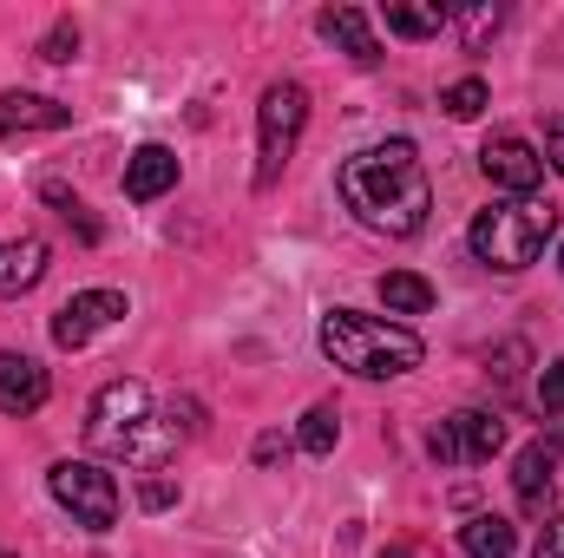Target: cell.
<instances>
[{"mask_svg": "<svg viewBox=\"0 0 564 558\" xmlns=\"http://www.w3.org/2000/svg\"><path fill=\"white\" fill-rule=\"evenodd\" d=\"M335 191H341V204L355 211V224H368L375 237H421L426 211H433L426 164L408 139L368 144V151L341 158Z\"/></svg>", "mask_w": 564, "mask_h": 558, "instance_id": "1", "label": "cell"}, {"mask_svg": "<svg viewBox=\"0 0 564 558\" xmlns=\"http://www.w3.org/2000/svg\"><path fill=\"white\" fill-rule=\"evenodd\" d=\"M322 355L361 382H394L408 368H421V335L408 322L388 315H361V309H328L322 315Z\"/></svg>", "mask_w": 564, "mask_h": 558, "instance_id": "2", "label": "cell"}, {"mask_svg": "<svg viewBox=\"0 0 564 558\" xmlns=\"http://www.w3.org/2000/svg\"><path fill=\"white\" fill-rule=\"evenodd\" d=\"M552 230H558V211H552V204H539V197H512V204L479 211L473 230H466V244H473V257H479L486 270L519 277V270H532V264L545 257V237H552Z\"/></svg>", "mask_w": 564, "mask_h": 558, "instance_id": "3", "label": "cell"}, {"mask_svg": "<svg viewBox=\"0 0 564 558\" xmlns=\"http://www.w3.org/2000/svg\"><path fill=\"white\" fill-rule=\"evenodd\" d=\"M86 440H93L99 453L132 460V466H158L177 433H151V395H144V382H106V388L93 395Z\"/></svg>", "mask_w": 564, "mask_h": 558, "instance_id": "4", "label": "cell"}, {"mask_svg": "<svg viewBox=\"0 0 564 558\" xmlns=\"http://www.w3.org/2000/svg\"><path fill=\"white\" fill-rule=\"evenodd\" d=\"M302 126H308V93H302L295 79H276V86L263 93V106H257V184H263V191L276 184L282 164L295 158Z\"/></svg>", "mask_w": 564, "mask_h": 558, "instance_id": "5", "label": "cell"}, {"mask_svg": "<svg viewBox=\"0 0 564 558\" xmlns=\"http://www.w3.org/2000/svg\"><path fill=\"white\" fill-rule=\"evenodd\" d=\"M46 486H53V500L73 513V526H86V533H112V526H119V486H112L106 466H93V460H59V466L46 473Z\"/></svg>", "mask_w": 564, "mask_h": 558, "instance_id": "6", "label": "cell"}, {"mask_svg": "<svg viewBox=\"0 0 564 558\" xmlns=\"http://www.w3.org/2000/svg\"><path fill=\"white\" fill-rule=\"evenodd\" d=\"M499 447H506V420L479 415V408L440 420V427H433V440H426V453H433L440 466H479V460H492Z\"/></svg>", "mask_w": 564, "mask_h": 558, "instance_id": "7", "label": "cell"}, {"mask_svg": "<svg viewBox=\"0 0 564 558\" xmlns=\"http://www.w3.org/2000/svg\"><path fill=\"white\" fill-rule=\"evenodd\" d=\"M479 171H486L499 191H512V197H532V191L545 184V158L519 139V132H499V139L479 144Z\"/></svg>", "mask_w": 564, "mask_h": 558, "instance_id": "8", "label": "cell"}, {"mask_svg": "<svg viewBox=\"0 0 564 558\" xmlns=\"http://www.w3.org/2000/svg\"><path fill=\"white\" fill-rule=\"evenodd\" d=\"M119 315H126V296H119V289H79V296L53 315V342H59V348H86V342H93L99 329H112Z\"/></svg>", "mask_w": 564, "mask_h": 558, "instance_id": "9", "label": "cell"}, {"mask_svg": "<svg viewBox=\"0 0 564 558\" xmlns=\"http://www.w3.org/2000/svg\"><path fill=\"white\" fill-rule=\"evenodd\" d=\"M46 395H53V382H46V368L33 362V355H13V348H0V415L26 420L46 408Z\"/></svg>", "mask_w": 564, "mask_h": 558, "instance_id": "10", "label": "cell"}, {"mask_svg": "<svg viewBox=\"0 0 564 558\" xmlns=\"http://www.w3.org/2000/svg\"><path fill=\"white\" fill-rule=\"evenodd\" d=\"M66 126H73V106L40 99V93H0V139H13V132H66Z\"/></svg>", "mask_w": 564, "mask_h": 558, "instance_id": "11", "label": "cell"}, {"mask_svg": "<svg viewBox=\"0 0 564 558\" xmlns=\"http://www.w3.org/2000/svg\"><path fill=\"white\" fill-rule=\"evenodd\" d=\"M171 184H177V151H171V144H139V151L126 158V197H132V204L164 197Z\"/></svg>", "mask_w": 564, "mask_h": 558, "instance_id": "12", "label": "cell"}, {"mask_svg": "<svg viewBox=\"0 0 564 558\" xmlns=\"http://www.w3.org/2000/svg\"><path fill=\"white\" fill-rule=\"evenodd\" d=\"M315 26H322V40H335L348 60H361V66H375V60H381V40H375V26H368V13H361V7H328Z\"/></svg>", "mask_w": 564, "mask_h": 558, "instance_id": "13", "label": "cell"}, {"mask_svg": "<svg viewBox=\"0 0 564 558\" xmlns=\"http://www.w3.org/2000/svg\"><path fill=\"white\" fill-rule=\"evenodd\" d=\"M552 473H558V440H532V447L519 453V473H512L525 513H545V500H552Z\"/></svg>", "mask_w": 564, "mask_h": 558, "instance_id": "14", "label": "cell"}, {"mask_svg": "<svg viewBox=\"0 0 564 558\" xmlns=\"http://www.w3.org/2000/svg\"><path fill=\"white\" fill-rule=\"evenodd\" d=\"M40 277H46V244H40V237L0 244V296H26Z\"/></svg>", "mask_w": 564, "mask_h": 558, "instance_id": "15", "label": "cell"}, {"mask_svg": "<svg viewBox=\"0 0 564 558\" xmlns=\"http://www.w3.org/2000/svg\"><path fill=\"white\" fill-rule=\"evenodd\" d=\"M459 546H466V558H512L519 552V526L499 519V513H479V519L459 526Z\"/></svg>", "mask_w": 564, "mask_h": 558, "instance_id": "16", "label": "cell"}, {"mask_svg": "<svg viewBox=\"0 0 564 558\" xmlns=\"http://www.w3.org/2000/svg\"><path fill=\"white\" fill-rule=\"evenodd\" d=\"M381 13H388V33H401V40H433L453 7H440V0H388Z\"/></svg>", "mask_w": 564, "mask_h": 558, "instance_id": "17", "label": "cell"}, {"mask_svg": "<svg viewBox=\"0 0 564 558\" xmlns=\"http://www.w3.org/2000/svg\"><path fill=\"white\" fill-rule=\"evenodd\" d=\"M499 20H506V7H492V0H473V7H453L446 13V26H459V46L466 53H486V40L499 33Z\"/></svg>", "mask_w": 564, "mask_h": 558, "instance_id": "18", "label": "cell"}, {"mask_svg": "<svg viewBox=\"0 0 564 558\" xmlns=\"http://www.w3.org/2000/svg\"><path fill=\"white\" fill-rule=\"evenodd\" d=\"M381 302H388L394 315H426V309H433V282L414 277V270H388V277H381Z\"/></svg>", "mask_w": 564, "mask_h": 558, "instance_id": "19", "label": "cell"}, {"mask_svg": "<svg viewBox=\"0 0 564 558\" xmlns=\"http://www.w3.org/2000/svg\"><path fill=\"white\" fill-rule=\"evenodd\" d=\"M335 440H341V420H335V408H308V415H302V433H295V447H302V453L328 460V453H335Z\"/></svg>", "mask_w": 564, "mask_h": 558, "instance_id": "20", "label": "cell"}, {"mask_svg": "<svg viewBox=\"0 0 564 558\" xmlns=\"http://www.w3.org/2000/svg\"><path fill=\"white\" fill-rule=\"evenodd\" d=\"M440 106H446V119H479L492 106V93H486V79H453L440 93Z\"/></svg>", "mask_w": 564, "mask_h": 558, "instance_id": "21", "label": "cell"}, {"mask_svg": "<svg viewBox=\"0 0 564 558\" xmlns=\"http://www.w3.org/2000/svg\"><path fill=\"white\" fill-rule=\"evenodd\" d=\"M40 197H46V204H53V211H59V217H66V224H73L86 244H99V224H93V211H86V204L66 191V184H53V178H46V184H40Z\"/></svg>", "mask_w": 564, "mask_h": 558, "instance_id": "22", "label": "cell"}, {"mask_svg": "<svg viewBox=\"0 0 564 558\" xmlns=\"http://www.w3.org/2000/svg\"><path fill=\"white\" fill-rule=\"evenodd\" d=\"M73 53H79V26H73V20H59V26H53V33L40 40V60H53V66H66Z\"/></svg>", "mask_w": 564, "mask_h": 558, "instance_id": "23", "label": "cell"}, {"mask_svg": "<svg viewBox=\"0 0 564 558\" xmlns=\"http://www.w3.org/2000/svg\"><path fill=\"white\" fill-rule=\"evenodd\" d=\"M539 408H545V415H564V362H545V375H539Z\"/></svg>", "mask_w": 564, "mask_h": 558, "instance_id": "24", "label": "cell"}, {"mask_svg": "<svg viewBox=\"0 0 564 558\" xmlns=\"http://www.w3.org/2000/svg\"><path fill=\"white\" fill-rule=\"evenodd\" d=\"M532 558H564V513H552V519L539 526V546H532Z\"/></svg>", "mask_w": 564, "mask_h": 558, "instance_id": "25", "label": "cell"}, {"mask_svg": "<svg viewBox=\"0 0 564 558\" xmlns=\"http://www.w3.org/2000/svg\"><path fill=\"white\" fill-rule=\"evenodd\" d=\"M539 158H545L552 171H564V112L558 119H545V151H539Z\"/></svg>", "mask_w": 564, "mask_h": 558, "instance_id": "26", "label": "cell"}, {"mask_svg": "<svg viewBox=\"0 0 564 558\" xmlns=\"http://www.w3.org/2000/svg\"><path fill=\"white\" fill-rule=\"evenodd\" d=\"M282 453H289V447H282V433H263V440H257V466H276Z\"/></svg>", "mask_w": 564, "mask_h": 558, "instance_id": "27", "label": "cell"}, {"mask_svg": "<svg viewBox=\"0 0 564 558\" xmlns=\"http://www.w3.org/2000/svg\"><path fill=\"white\" fill-rule=\"evenodd\" d=\"M171 500H177V493H171L164 480H151V486H144V506H171Z\"/></svg>", "mask_w": 564, "mask_h": 558, "instance_id": "28", "label": "cell"}, {"mask_svg": "<svg viewBox=\"0 0 564 558\" xmlns=\"http://www.w3.org/2000/svg\"><path fill=\"white\" fill-rule=\"evenodd\" d=\"M381 558H414V546H388Z\"/></svg>", "mask_w": 564, "mask_h": 558, "instance_id": "29", "label": "cell"}, {"mask_svg": "<svg viewBox=\"0 0 564 558\" xmlns=\"http://www.w3.org/2000/svg\"><path fill=\"white\" fill-rule=\"evenodd\" d=\"M0 558H13V552H0Z\"/></svg>", "mask_w": 564, "mask_h": 558, "instance_id": "30", "label": "cell"}, {"mask_svg": "<svg viewBox=\"0 0 564 558\" xmlns=\"http://www.w3.org/2000/svg\"><path fill=\"white\" fill-rule=\"evenodd\" d=\"M558 264H564V250H558Z\"/></svg>", "mask_w": 564, "mask_h": 558, "instance_id": "31", "label": "cell"}]
</instances>
